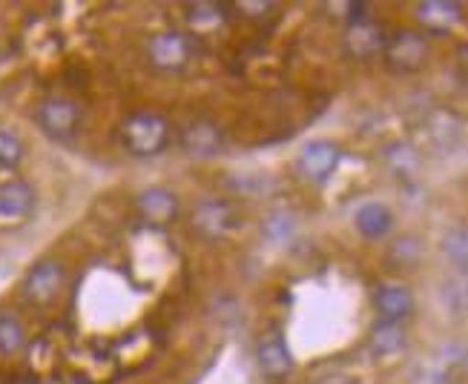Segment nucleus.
<instances>
[{
	"instance_id": "nucleus-17",
	"label": "nucleus",
	"mask_w": 468,
	"mask_h": 384,
	"mask_svg": "<svg viewBox=\"0 0 468 384\" xmlns=\"http://www.w3.org/2000/svg\"><path fill=\"white\" fill-rule=\"evenodd\" d=\"M445 261L460 270V273H468V224H457L452 227L449 233L442 235V244H440Z\"/></svg>"
},
{
	"instance_id": "nucleus-3",
	"label": "nucleus",
	"mask_w": 468,
	"mask_h": 384,
	"mask_svg": "<svg viewBox=\"0 0 468 384\" xmlns=\"http://www.w3.org/2000/svg\"><path fill=\"white\" fill-rule=\"evenodd\" d=\"M382 52H385V64L394 72L409 75L425 67V60H429V40L414 29H399L391 37H385Z\"/></svg>"
},
{
	"instance_id": "nucleus-4",
	"label": "nucleus",
	"mask_w": 468,
	"mask_h": 384,
	"mask_svg": "<svg viewBox=\"0 0 468 384\" xmlns=\"http://www.w3.org/2000/svg\"><path fill=\"white\" fill-rule=\"evenodd\" d=\"M147 57H150V64L161 72H178L190 64L193 40H190V35L178 32V29L155 32L147 44Z\"/></svg>"
},
{
	"instance_id": "nucleus-20",
	"label": "nucleus",
	"mask_w": 468,
	"mask_h": 384,
	"mask_svg": "<svg viewBox=\"0 0 468 384\" xmlns=\"http://www.w3.org/2000/svg\"><path fill=\"white\" fill-rule=\"evenodd\" d=\"M187 17H190V24L193 26H207L210 20H218L221 17V12H218V6L216 4H193L190 6V12H187Z\"/></svg>"
},
{
	"instance_id": "nucleus-7",
	"label": "nucleus",
	"mask_w": 468,
	"mask_h": 384,
	"mask_svg": "<svg viewBox=\"0 0 468 384\" xmlns=\"http://www.w3.org/2000/svg\"><path fill=\"white\" fill-rule=\"evenodd\" d=\"M35 210V190L24 178H9L0 184V224H20Z\"/></svg>"
},
{
	"instance_id": "nucleus-18",
	"label": "nucleus",
	"mask_w": 468,
	"mask_h": 384,
	"mask_svg": "<svg viewBox=\"0 0 468 384\" xmlns=\"http://www.w3.org/2000/svg\"><path fill=\"white\" fill-rule=\"evenodd\" d=\"M27 348V327L15 313H0V356L9 358Z\"/></svg>"
},
{
	"instance_id": "nucleus-12",
	"label": "nucleus",
	"mask_w": 468,
	"mask_h": 384,
	"mask_svg": "<svg viewBox=\"0 0 468 384\" xmlns=\"http://www.w3.org/2000/svg\"><path fill=\"white\" fill-rule=\"evenodd\" d=\"M374 307L379 310V316L385 321H397V325H402V321L414 313V296H411L409 287L382 285L374 293Z\"/></svg>"
},
{
	"instance_id": "nucleus-6",
	"label": "nucleus",
	"mask_w": 468,
	"mask_h": 384,
	"mask_svg": "<svg viewBox=\"0 0 468 384\" xmlns=\"http://www.w3.org/2000/svg\"><path fill=\"white\" fill-rule=\"evenodd\" d=\"M339 147L334 140H311V144H304L299 158H296V170L302 172V178L314 181V184H322V181H328L336 167H339Z\"/></svg>"
},
{
	"instance_id": "nucleus-2",
	"label": "nucleus",
	"mask_w": 468,
	"mask_h": 384,
	"mask_svg": "<svg viewBox=\"0 0 468 384\" xmlns=\"http://www.w3.org/2000/svg\"><path fill=\"white\" fill-rule=\"evenodd\" d=\"M67 285V267L55 258H44L24 275L20 281V296H24L32 307H47L60 296Z\"/></svg>"
},
{
	"instance_id": "nucleus-11",
	"label": "nucleus",
	"mask_w": 468,
	"mask_h": 384,
	"mask_svg": "<svg viewBox=\"0 0 468 384\" xmlns=\"http://www.w3.org/2000/svg\"><path fill=\"white\" fill-rule=\"evenodd\" d=\"M135 207L153 224H173L178 215V198L165 187H150L135 198Z\"/></svg>"
},
{
	"instance_id": "nucleus-16",
	"label": "nucleus",
	"mask_w": 468,
	"mask_h": 384,
	"mask_svg": "<svg viewBox=\"0 0 468 384\" xmlns=\"http://www.w3.org/2000/svg\"><path fill=\"white\" fill-rule=\"evenodd\" d=\"M405 327L397 325V321H385L379 318L377 325L371 327V336H368V350L377 356V358H385V356H394L405 348Z\"/></svg>"
},
{
	"instance_id": "nucleus-15",
	"label": "nucleus",
	"mask_w": 468,
	"mask_h": 384,
	"mask_svg": "<svg viewBox=\"0 0 468 384\" xmlns=\"http://www.w3.org/2000/svg\"><path fill=\"white\" fill-rule=\"evenodd\" d=\"M382 47H385V35L377 24H371V20H354L348 26L345 49H348L354 57H368V55L379 52Z\"/></svg>"
},
{
	"instance_id": "nucleus-8",
	"label": "nucleus",
	"mask_w": 468,
	"mask_h": 384,
	"mask_svg": "<svg viewBox=\"0 0 468 384\" xmlns=\"http://www.w3.org/2000/svg\"><path fill=\"white\" fill-rule=\"evenodd\" d=\"M193 227L201 238L218 241L233 227V207L221 198H207L193 210Z\"/></svg>"
},
{
	"instance_id": "nucleus-19",
	"label": "nucleus",
	"mask_w": 468,
	"mask_h": 384,
	"mask_svg": "<svg viewBox=\"0 0 468 384\" xmlns=\"http://www.w3.org/2000/svg\"><path fill=\"white\" fill-rule=\"evenodd\" d=\"M24 140H20L12 130L0 127V167H17L24 161Z\"/></svg>"
},
{
	"instance_id": "nucleus-14",
	"label": "nucleus",
	"mask_w": 468,
	"mask_h": 384,
	"mask_svg": "<svg viewBox=\"0 0 468 384\" xmlns=\"http://www.w3.org/2000/svg\"><path fill=\"white\" fill-rule=\"evenodd\" d=\"M354 224H356V230H359L362 238L377 241V238H385V235L391 233V227H394V215H391L388 207L379 204V201H368V204H362V207L356 210Z\"/></svg>"
},
{
	"instance_id": "nucleus-10",
	"label": "nucleus",
	"mask_w": 468,
	"mask_h": 384,
	"mask_svg": "<svg viewBox=\"0 0 468 384\" xmlns=\"http://www.w3.org/2000/svg\"><path fill=\"white\" fill-rule=\"evenodd\" d=\"M256 361H259L261 373H268L273 379H282L293 370V356L288 350V341H284L279 333H268L264 338H259Z\"/></svg>"
},
{
	"instance_id": "nucleus-5",
	"label": "nucleus",
	"mask_w": 468,
	"mask_h": 384,
	"mask_svg": "<svg viewBox=\"0 0 468 384\" xmlns=\"http://www.w3.org/2000/svg\"><path fill=\"white\" fill-rule=\"evenodd\" d=\"M35 118H37V127L52 140H69V138H75V132L80 127V107L72 98L52 95L37 107Z\"/></svg>"
},
{
	"instance_id": "nucleus-1",
	"label": "nucleus",
	"mask_w": 468,
	"mask_h": 384,
	"mask_svg": "<svg viewBox=\"0 0 468 384\" xmlns=\"http://www.w3.org/2000/svg\"><path fill=\"white\" fill-rule=\"evenodd\" d=\"M121 144L130 155L153 158L170 144V124L158 112H133L121 124Z\"/></svg>"
},
{
	"instance_id": "nucleus-21",
	"label": "nucleus",
	"mask_w": 468,
	"mask_h": 384,
	"mask_svg": "<svg viewBox=\"0 0 468 384\" xmlns=\"http://www.w3.org/2000/svg\"><path fill=\"white\" fill-rule=\"evenodd\" d=\"M236 9H241V15L259 17V15H264V12H271L273 6H271V4H250V0H241V4H236Z\"/></svg>"
},
{
	"instance_id": "nucleus-13",
	"label": "nucleus",
	"mask_w": 468,
	"mask_h": 384,
	"mask_svg": "<svg viewBox=\"0 0 468 384\" xmlns=\"http://www.w3.org/2000/svg\"><path fill=\"white\" fill-rule=\"evenodd\" d=\"M460 17L463 6L449 4V0H422V4H417V20L431 32H449L460 24Z\"/></svg>"
},
{
	"instance_id": "nucleus-9",
	"label": "nucleus",
	"mask_w": 468,
	"mask_h": 384,
	"mask_svg": "<svg viewBox=\"0 0 468 384\" xmlns=\"http://www.w3.org/2000/svg\"><path fill=\"white\" fill-rule=\"evenodd\" d=\"M225 147V135H221L218 124L213 120H193L185 130H181V150L187 155H196V158H213L221 152Z\"/></svg>"
}]
</instances>
